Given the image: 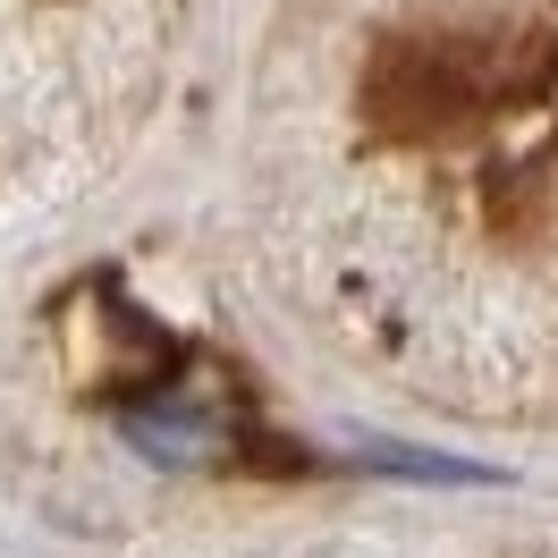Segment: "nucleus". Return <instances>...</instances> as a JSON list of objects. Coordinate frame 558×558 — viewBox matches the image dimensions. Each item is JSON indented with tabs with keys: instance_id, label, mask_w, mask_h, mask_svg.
<instances>
[{
	"instance_id": "f257e3e1",
	"label": "nucleus",
	"mask_w": 558,
	"mask_h": 558,
	"mask_svg": "<svg viewBox=\"0 0 558 558\" xmlns=\"http://www.w3.org/2000/svg\"><path fill=\"white\" fill-rule=\"evenodd\" d=\"M128 432H136L153 457H170V465H204V457H220V415H204V407H136Z\"/></svg>"
}]
</instances>
